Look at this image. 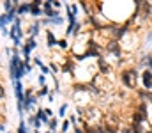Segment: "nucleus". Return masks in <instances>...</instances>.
Here are the masks:
<instances>
[{
	"instance_id": "6ab92c4d",
	"label": "nucleus",
	"mask_w": 152,
	"mask_h": 133,
	"mask_svg": "<svg viewBox=\"0 0 152 133\" xmlns=\"http://www.w3.org/2000/svg\"><path fill=\"white\" fill-rule=\"evenodd\" d=\"M48 71H50V68H48V66H42V68H41V73H42L44 76H46V75H50Z\"/></svg>"
},
{
	"instance_id": "7ed1b4c3",
	"label": "nucleus",
	"mask_w": 152,
	"mask_h": 133,
	"mask_svg": "<svg viewBox=\"0 0 152 133\" xmlns=\"http://www.w3.org/2000/svg\"><path fill=\"white\" fill-rule=\"evenodd\" d=\"M16 12L21 16V14H30L32 12V2H23V4H20V2H16Z\"/></svg>"
},
{
	"instance_id": "f03ea898",
	"label": "nucleus",
	"mask_w": 152,
	"mask_h": 133,
	"mask_svg": "<svg viewBox=\"0 0 152 133\" xmlns=\"http://www.w3.org/2000/svg\"><path fill=\"white\" fill-rule=\"evenodd\" d=\"M142 85L147 92H152V69H143L142 71Z\"/></svg>"
},
{
	"instance_id": "9b49d317",
	"label": "nucleus",
	"mask_w": 152,
	"mask_h": 133,
	"mask_svg": "<svg viewBox=\"0 0 152 133\" xmlns=\"http://www.w3.org/2000/svg\"><path fill=\"white\" fill-rule=\"evenodd\" d=\"M66 114H67V103H64V105H60V108H58V117L64 121V117H66Z\"/></svg>"
},
{
	"instance_id": "dca6fc26",
	"label": "nucleus",
	"mask_w": 152,
	"mask_h": 133,
	"mask_svg": "<svg viewBox=\"0 0 152 133\" xmlns=\"http://www.w3.org/2000/svg\"><path fill=\"white\" fill-rule=\"evenodd\" d=\"M37 84L41 85V87H46V76H44V75L37 76Z\"/></svg>"
},
{
	"instance_id": "2eb2a0df",
	"label": "nucleus",
	"mask_w": 152,
	"mask_h": 133,
	"mask_svg": "<svg viewBox=\"0 0 152 133\" xmlns=\"http://www.w3.org/2000/svg\"><path fill=\"white\" fill-rule=\"evenodd\" d=\"M16 133H28V132H27V123H25L23 119L20 121V126H18V132H16Z\"/></svg>"
},
{
	"instance_id": "f8f14e48",
	"label": "nucleus",
	"mask_w": 152,
	"mask_h": 133,
	"mask_svg": "<svg viewBox=\"0 0 152 133\" xmlns=\"http://www.w3.org/2000/svg\"><path fill=\"white\" fill-rule=\"evenodd\" d=\"M25 46H28L30 50H36V46H37L36 37H28V39H27V43H25Z\"/></svg>"
},
{
	"instance_id": "412c9836",
	"label": "nucleus",
	"mask_w": 152,
	"mask_h": 133,
	"mask_svg": "<svg viewBox=\"0 0 152 133\" xmlns=\"http://www.w3.org/2000/svg\"><path fill=\"white\" fill-rule=\"evenodd\" d=\"M44 112H46V115H48L50 119H53V112H51V108H44Z\"/></svg>"
},
{
	"instance_id": "6e6552de",
	"label": "nucleus",
	"mask_w": 152,
	"mask_h": 133,
	"mask_svg": "<svg viewBox=\"0 0 152 133\" xmlns=\"http://www.w3.org/2000/svg\"><path fill=\"white\" fill-rule=\"evenodd\" d=\"M42 14H44V9H42V7H39V5H36V4L32 2V12H30V16L39 18V16H42Z\"/></svg>"
},
{
	"instance_id": "0eeeda50",
	"label": "nucleus",
	"mask_w": 152,
	"mask_h": 133,
	"mask_svg": "<svg viewBox=\"0 0 152 133\" xmlns=\"http://www.w3.org/2000/svg\"><path fill=\"white\" fill-rule=\"evenodd\" d=\"M28 126H30V128H34V130H37V128L42 126V123L39 121L36 115H30V117H28Z\"/></svg>"
},
{
	"instance_id": "f3484780",
	"label": "nucleus",
	"mask_w": 152,
	"mask_h": 133,
	"mask_svg": "<svg viewBox=\"0 0 152 133\" xmlns=\"http://www.w3.org/2000/svg\"><path fill=\"white\" fill-rule=\"evenodd\" d=\"M51 4H53V9H57V11H58V9L62 7V4H60L58 0H51Z\"/></svg>"
},
{
	"instance_id": "4be33fe9",
	"label": "nucleus",
	"mask_w": 152,
	"mask_h": 133,
	"mask_svg": "<svg viewBox=\"0 0 152 133\" xmlns=\"http://www.w3.org/2000/svg\"><path fill=\"white\" fill-rule=\"evenodd\" d=\"M53 98H55V94H53V92H50V94H48V101L51 103V101H53Z\"/></svg>"
},
{
	"instance_id": "ddd939ff",
	"label": "nucleus",
	"mask_w": 152,
	"mask_h": 133,
	"mask_svg": "<svg viewBox=\"0 0 152 133\" xmlns=\"http://www.w3.org/2000/svg\"><path fill=\"white\" fill-rule=\"evenodd\" d=\"M50 92H51V90H50V85H46V87H41V89H39L36 96H46V98H48V94H50Z\"/></svg>"
},
{
	"instance_id": "39448f33",
	"label": "nucleus",
	"mask_w": 152,
	"mask_h": 133,
	"mask_svg": "<svg viewBox=\"0 0 152 133\" xmlns=\"http://www.w3.org/2000/svg\"><path fill=\"white\" fill-rule=\"evenodd\" d=\"M36 117H37V119L41 121V123H42V124H48V123H50V117L46 115L44 108H37V112H36Z\"/></svg>"
},
{
	"instance_id": "4468645a",
	"label": "nucleus",
	"mask_w": 152,
	"mask_h": 133,
	"mask_svg": "<svg viewBox=\"0 0 152 133\" xmlns=\"http://www.w3.org/2000/svg\"><path fill=\"white\" fill-rule=\"evenodd\" d=\"M58 48H60L62 51L69 48V43H67V39H66V37H64V39H58Z\"/></svg>"
},
{
	"instance_id": "f257e3e1",
	"label": "nucleus",
	"mask_w": 152,
	"mask_h": 133,
	"mask_svg": "<svg viewBox=\"0 0 152 133\" xmlns=\"http://www.w3.org/2000/svg\"><path fill=\"white\" fill-rule=\"evenodd\" d=\"M138 78H142V75H138L136 69H124L120 73V82L124 84V87L127 89H136Z\"/></svg>"
},
{
	"instance_id": "a211bd4d",
	"label": "nucleus",
	"mask_w": 152,
	"mask_h": 133,
	"mask_svg": "<svg viewBox=\"0 0 152 133\" xmlns=\"http://www.w3.org/2000/svg\"><path fill=\"white\" fill-rule=\"evenodd\" d=\"M34 62L37 64L39 68H42V66H44V64H42V60H41V57H34Z\"/></svg>"
},
{
	"instance_id": "1a4fd4ad",
	"label": "nucleus",
	"mask_w": 152,
	"mask_h": 133,
	"mask_svg": "<svg viewBox=\"0 0 152 133\" xmlns=\"http://www.w3.org/2000/svg\"><path fill=\"white\" fill-rule=\"evenodd\" d=\"M48 128H50V132H55V130L58 128V119H57V117L50 119V123H48Z\"/></svg>"
},
{
	"instance_id": "aec40b11",
	"label": "nucleus",
	"mask_w": 152,
	"mask_h": 133,
	"mask_svg": "<svg viewBox=\"0 0 152 133\" xmlns=\"http://www.w3.org/2000/svg\"><path fill=\"white\" fill-rule=\"evenodd\" d=\"M69 121H71V124H73V126H78V121H76V115H71V117H69Z\"/></svg>"
},
{
	"instance_id": "5701e85b",
	"label": "nucleus",
	"mask_w": 152,
	"mask_h": 133,
	"mask_svg": "<svg viewBox=\"0 0 152 133\" xmlns=\"http://www.w3.org/2000/svg\"><path fill=\"white\" fill-rule=\"evenodd\" d=\"M44 133H53V132H44Z\"/></svg>"
},
{
	"instance_id": "20e7f679",
	"label": "nucleus",
	"mask_w": 152,
	"mask_h": 133,
	"mask_svg": "<svg viewBox=\"0 0 152 133\" xmlns=\"http://www.w3.org/2000/svg\"><path fill=\"white\" fill-rule=\"evenodd\" d=\"M46 43H48V48H53L55 44H58L55 34H53V30H46Z\"/></svg>"
},
{
	"instance_id": "423d86ee",
	"label": "nucleus",
	"mask_w": 152,
	"mask_h": 133,
	"mask_svg": "<svg viewBox=\"0 0 152 133\" xmlns=\"http://www.w3.org/2000/svg\"><path fill=\"white\" fill-rule=\"evenodd\" d=\"M39 29H41V21H34V23L30 25V29H28V36H30V37H36L39 34Z\"/></svg>"
},
{
	"instance_id": "9d476101",
	"label": "nucleus",
	"mask_w": 152,
	"mask_h": 133,
	"mask_svg": "<svg viewBox=\"0 0 152 133\" xmlns=\"http://www.w3.org/2000/svg\"><path fill=\"white\" fill-rule=\"evenodd\" d=\"M69 126H71V121L64 119V121H62V124H60V133H67V132H69Z\"/></svg>"
}]
</instances>
